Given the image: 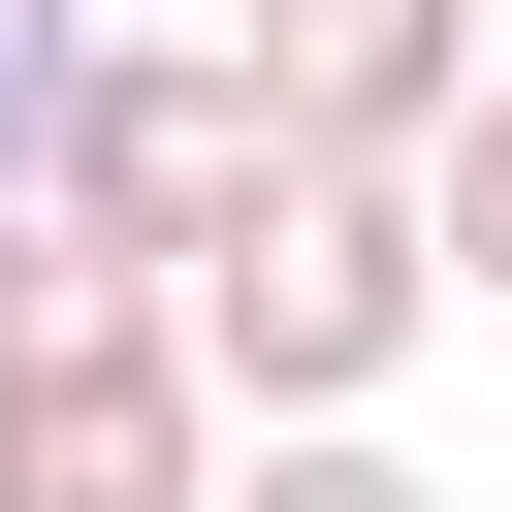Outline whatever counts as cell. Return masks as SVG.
Listing matches in <instances>:
<instances>
[{
	"instance_id": "cell-7",
	"label": "cell",
	"mask_w": 512,
	"mask_h": 512,
	"mask_svg": "<svg viewBox=\"0 0 512 512\" xmlns=\"http://www.w3.org/2000/svg\"><path fill=\"white\" fill-rule=\"evenodd\" d=\"M64 64H96V0H0V192L64 160Z\"/></svg>"
},
{
	"instance_id": "cell-3",
	"label": "cell",
	"mask_w": 512,
	"mask_h": 512,
	"mask_svg": "<svg viewBox=\"0 0 512 512\" xmlns=\"http://www.w3.org/2000/svg\"><path fill=\"white\" fill-rule=\"evenodd\" d=\"M0 512H224V352H192V320L0 352Z\"/></svg>"
},
{
	"instance_id": "cell-6",
	"label": "cell",
	"mask_w": 512,
	"mask_h": 512,
	"mask_svg": "<svg viewBox=\"0 0 512 512\" xmlns=\"http://www.w3.org/2000/svg\"><path fill=\"white\" fill-rule=\"evenodd\" d=\"M416 192H448V288H480V320H512V64H480V96H448V160H416Z\"/></svg>"
},
{
	"instance_id": "cell-2",
	"label": "cell",
	"mask_w": 512,
	"mask_h": 512,
	"mask_svg": "<svg viewBox=\"0 0 512 512\" xmlns=\"http://www.w3.org/2000/svg\"><path fill=\"white\" fill-rule=\"evenodd\" d=\"M416 320H480V288H448V192H416V160H320V192L256 224V256H192V352H224L256 416H384V384H416Z\"/></svg>"
},
{
	"instance_id": "cell-1",
	"label": "cell",
	"mask_w": 512,
	"mask_h": 512,
	"mask_svg": "<svg viewBox=\"0 0 512 512\" xmlns=\"http://www.w3.org/2000/svg\"><path fill=\"white\" fill-rule=\"evenodd\" d=\"M32 192H64V224H128V256L192 288V256H256V224L320 192V128H288V64H256V32H96Z\"/></svg>"
},
{
	"instance_id": "cell-5",
	"label": "cell",
	"mask_w": 512,
	"mask_h": 512,
	"mask_svg": "<svg viewBox=\"0 0 512 512\" xmlns=\"http://www.w3.org/2000/svg\"><path fill=\"white\" fill-rule=\"evenodd\" d=\"M224 512H448V480H416L384 416H256V448H224Z\"/></svg>"
},
{
	"instance_id": "cell-4",
	"label": "cell",
	"mask_w": 512,
	"mask_h": 512,
	"mask_svg": "<svg viewBox=\"0 0 512 512\" xmlns=\"http://www.w3.org/2000/svg\"><path fill=\"white\" fill-rule=\"evenodd\" d=\"M256 64H288V128H320V160H448L480 0H256Z\"/></svg>"
}]
</instances>
